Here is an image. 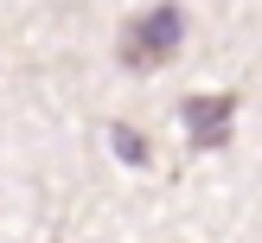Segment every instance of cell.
Instances as JSON below:
<instances>
[{
	"label": "cell",
	"instance_id": "1",
	"mask_svg": "<svg viewBox=\"0 0 262 243\" xmlns=\"http://www.w3.org/2000/svg\"><path fill=\"white\" fill-rule=\"evenodd\" d=\"M179 45H186V7H179V0H160V7L135 13V19L122 26L115 58H122L128 71H160L166 58H179Z\"/></svg>",
	"mask_w": 262,
	"mask_h": 243
},
{
	"label": "cell",
	"instance_id": "2",
	"mask_svg": "<svg viewBox=\"0 0 262 243\" xmlns=\"http://www.w3.org/2000/svg\"><path fill=\"white\" fill-rule=\"evenodd\" d=\"M179 122L192 128V147H224L230 122H237V90H217V96H179Z\"/></svg>",
	"mask_w": 262,
	"mask_h": 243
},
{
	"label": "cell",
	"instance_id": "3",
	"mask_svg": "<svg viewBox=\"0 0 262 243\" xmlns=\"http://www.w3.org/2000/svg\"><path fill=\"white\" fill-rule=\"evenodd\" d=\"M109 141H115V153H122L128 166H147V135H135V128L115 122V128H109Z\"/></svg>",
	"mask_w": 262,
	"mask_h": 243
}]
</instances>
